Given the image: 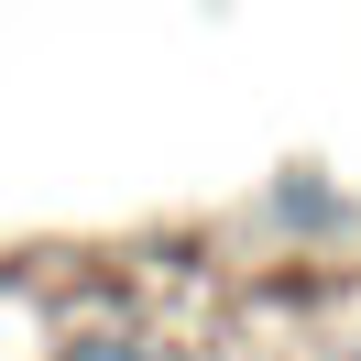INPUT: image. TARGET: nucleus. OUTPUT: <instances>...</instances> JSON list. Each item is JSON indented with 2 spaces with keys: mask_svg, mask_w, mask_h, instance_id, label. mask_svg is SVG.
<instances>
[{
  "mask_svg": "<svg viewBox=\"0 0 361 361\" xmlns=\"http://www.w3.org/2000/svg\"><path fill=\"white\" fill-rule=\"evenodd\" d=\"M350 361H361V350H350Z\"/></svg>",
  "mask_w": 361,
  "mask_h": 361,
  "instance_id": "obj_2",
  "label": "nucleus"
},
{
  "mask_svg": "<svg viewBox=\"0 0 361 361\" xmlns=\"http://www.w3.org/2000/svg\"><path fill=\"white\" fill-rule=\"evenodd\" d=\"M77 361H164V350H142V339H77Z\"/></svg>",
  "mask_w": 361,
  "mask_h": 361,
  "instance_id": "obj_1",
  "label": "nucleus"
}]
</instances>
